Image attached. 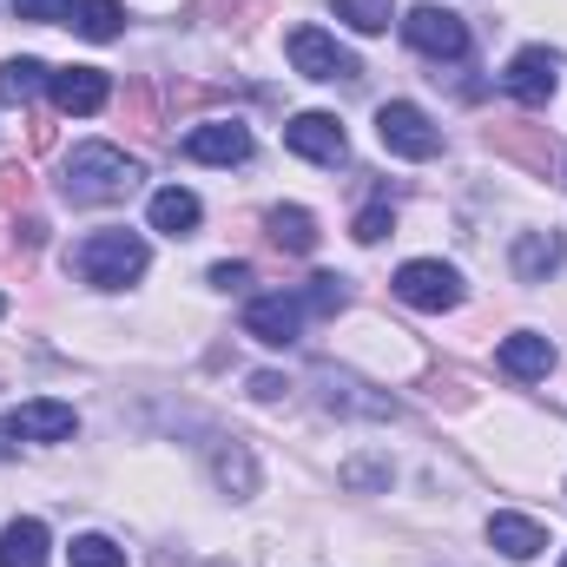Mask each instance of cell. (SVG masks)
I'll list each match as a JSON object with an SVG mask.
<instances>
[{
  "mask_svg": "<svg viewBox=\"0 0 567 567\" xmlns=\"http://www.w3.org/2000/svg\"><path fill=\"white\" fill-rule=\"evenodd\" d=\"M403 33H410V47L429 53V60H462V53H468V27H462V13H449V7H410Z\"/></svg>",
  "mask_w": 567,
  "mask_h": 567,
  "instance_id": "obj_6",
  "label": "cell"
},
{
  "mask_svg": "<svg viewBox=\"0 0 567 567\" xmlns=\"http://www.w3.org/2000/svg\"><path fill=\"white\" fill-rule=\"evenodd\" d=\"M396 297H403L410 310H455V303H462V278H455V265L416 258V265L396 271Z\"/></svg>",
  "mask_w": 567,
  "mask_h": 567,
  "instance_id": "obj_5",
  "label": "cell"
},
{
  "mask_svg": "<svg viewBox=\"0 0 567 567\" xmlns=\"http://www.w3.org/2000/svg\"><path fill=\"white\" fill-rule=\"evenodd\" d=\"M297 303H303V317H337L350 303V290H343V278H310L297 290Z\"/></svg>",
  "mask_w": 567,
  "mask_h": 567,
  "instance_id": "obj_24",
  "label": "cell"
},
{
  "mask_svg": "<svg viewBox=\"0 0 567 567\" xmlns=\"http://www.w3.org/2000/svg\"><path fill=\"white\" fill-rule=\"evenodd\" d=\"M145 178L140 158H126L120 145H73V158H66V172H60V192H66V205H120V198H133Z\"/></svg>",
  "mask_w": 567,
  "mask_h": 567,
  "instance_id": "obj_1",
  "label": "cell"
},
{
  "mask_svg": "<svg viewBox=\"0 0 567 567\" xmlns=\"http://www.w3.org/2000/svg\"><path fill=\"white\" fill-rule=\"evenodd\" d=\"M126 113H133V133H140V140H158V133H165L158 100H152V86H145V80H133V86H126Z\"/></svg>",
  "mask_w": 567,
  "mask_h": 567,
  "instance_id": "obj_26",
  "label": "cell"
},
{
  "mask_svg": "<svg viewBox=\"0 0 567 567\" xmlns=\"http://www.w3.org/2000/svg\"><path fill=\"white\" fill-rule=\"evenodd\" d=\"M330 7H337V20L357 27V33H383V27H390V0H330Z\"/></svg>",
  "mask_w": 567,
  "mask_h": 567,
  "instance_id": "obj_25",
  "label": "cell"
},
{
  "mask_svg": "<svg viewBox=\"0 0 567 567\" xmlns=\"http://www.w3.org/2000/svg\"><path fill=\"white\" fill-rule=\"evenodd\" d=\"M185 158H198V165H245L251 158V133L238 120H212V126L185 133Z\"/></svg>",
  "mask_w": 567,
  "mask_h": 567,
  "instance_id": "obj_11",
  "label": "cell"
},
{
  "mask_svg": "<svg viewBox=\"0 0 567 567\" xmlns=\"http://www.w3.org/2000/svg\"><path fill=\"white\" fill-rule=\"evenodd\" d=\"M47 93H53L60 113H100V106L113 100V80H106L100 66H60V73L47 80Z\"/></svg>",
  "mask_w": 567,
  "mask_h": 567,
  "instance_id": "obj_10",
  "label": "cell"
},
{
  "mask_svg": "<svg viewBox=\"0 0 567 567\" xmlns=\"http://www.w3.org/2000/svg\"><path fill=\"white\" fill-rule=\"evenodd\" d=\"M33 205V172L27 165H0V212H27Z\"/></svg>",
  "mask_w": 567,
  "mask_h": 567,
  "instance_id": "obj_28",
  "label": "cell"
},
{
  "mask_svg": "<svg viewBox=\"0 0 567 567\" xmlns=\"http://www.w3.org/2000/svg\"><path fill=\"white\" fill-rule=\"evenodd\" d=\"M0 567H47V522H7L0 528Z\"/></svg>",
  "mask_w": 567,
  "mask_h": 567,
  "instance_id": "obj_19",
  "label": "cell"
},
{
  "mask_svg": "<svg viewBox=\"0 0 567 567\" xmlns=\"http://www.w3.org/2000/svg\"><path fill=\"white\" fill-rule=\"evenodd\" d=\"M73 567H126V548L106 535H80L73 542Z\"/></svg>",
  "mask_w": 567,
  "mask_h": 567,
  "instance_id": "obj_27",
  "label": "cell"
},
{
  "mask_svg": "<svg viewBox=\"0 0 567 567\" xmlns=\"http://www.w3.org/2000/svg\"><path fill=\"white\" fill-rule=\"evenodd\" d=\"M561 567H567V561H561Z\"/></svg>",
  "mask_w": 567,
  "mask_h": 567,
  "instance_id": "obj_37",
  "label": "cell"
},
{
  "mask_svg": "<svg viewBox=\"0 0 567 567\" xmlns=\"http://www.w3.org/2000/svg\"><path fill=\"white\" fill-rule=\"evenodd\" d=\"M488 542H495L508 561H535V555L548 548L542 522H528V515H495V522H488Z\"/></svg>",
  "mask_w": 567,
  "mask_h": 567,
  "instance_id": "obj_17",
  "label": "cell"
},
{
  "mask_svg": "<svg viewBox=\"0 0 567 567\" xmlns=\"http://www.w3.org/2000/svg\"><path fill=\"white\" fill-rule=\"evenodd\" d=\"M561 265H567L561 231H522V238H515V278L522 284H542L548 271H561Z\"/></svg>",
  "mask_w": 567,
  "mask_h": 567,
  "instance_id": "obj_14",
  "label": "cell"
},
{
  "mask_svg": "<svg viewBox=\"0 0 567 567\" xmlns=\"http://www.w3.org/2000/svg\"><path fill=\"white\" fill-rule=\"evenodd\" d=\"M212 284L218 290H245L251 284V265H212Z\"/></svg>",
  "mask_w": 567,
  "mask_h": 567,
  "instance_id": "obj_31",
  "label": "cell"
},
{
  "mask_svg": "<svg viewBox=\"0 0 567 567\" xmlns=\"http://www.w3.org/2000/svg\"><path fill=\"white\" fill-rule=\"evenodd\" d=\"M152 231H165V238H192V231H198V198H192L185 185L152 192Z\"/></svg>",
  "mask_w": 567,
  "mask_h": 567,
  "instance_id": "obj_16",
  "label": "cell"
},
{
  "mask_svg": "<svg viewBox=\"0 0 567 567\" xmlns=\"http://www.w3.org/2000/svg\"><path fill=\"white\" fill-rule=\"evenodd\" d=\"M13 429L33 435V442H66V435L80 429V416H73L66 403H20V410H13Z\"/></svg>",
  "mask_w": 567,
  "mask_h": 567,
  "instance_id": "obj_20",
  "label": "cell"
},
{
  "mask_svg": "<svg viewBox=\"0 0 567 567\" xmlns=\"http://www.w3.org/2000/svg\"><path fill=\"white\" fill-rule=\"evenodd\" d=\"M502 370H508L515 383H535V377H548V370H555V343H548V337H535V330H522V337H508V343H502Z\"/></svg>",
  "mask_w": 567,
  "mask_h": 567,
  "instance_id": "obj_15",
  "label": "cell"
},
{
  "mask_svg": "<svg viewBox=\"0 0 567 567\" xmlns=\"http://www.w3.org/2000/svg\"><path fill=\"white\" fill-rule=\"evenodd\" d=\"M66 271L80 284H100V290H126L145 271V238L140 231H93L66 251Z\"/></svg>",
  "mask_w": 567,
  "mask_h": 567,
  "instance_id": "obj_2",
  "label": "cell"
},
{
  "mask_svg": "<svg viewBox=\"0 0 567 567\" xmlns=\"http://www.w3.org/2000/svg\"><path fill=\"white\" fill-rule=\"evenodd\" d=\"M284 145H290L297 158H310V165H343V152H350L343 126H337L330 113H297V120L284 126Z\"/></svg>",
  "mask_w": 567,
  "mask_h": 567,
  "instance_id": "obj_7",
  "label": "cell"
},
{
  "mask_svg": "<svg viewBox=\"0 0 567 567\" xmlns=\"http://www.w3.org/2000/svg\"><path fill=\"white\" fill-rule=\"evenodd\" d=\"M343 482H357V488H377V482H390L383 468H343Z\"/></svg>",
  "mask_w": 567,
  "mask_h": 567,
  "instance_id": "obj_34",
  "label": "cell"
},
{
  "mask_svg": "<svg viewBox=\"0 0 567 567\" xmlns=\"http://www.w3.org/2000/svg\"><path fill=\"white\" fill-rule=\"evenodd\" d=\"M390 225H396V212H390V205H370V212L357 218V238H363V245H383Z\"/></svg>",
  "mask_w": 567,
  "mask_h": 567,
  "instance_id": "obj_29",
  "label": "cell"
},
{
  "mask_svg": "<svg viewBox=\"0 0 567 567\" xmlns=\"http://www.w3.org/2000/svg\"><path fill=\"white\" fill-rule=\"evenodd\" d=\"M212 475H218V488H231V495H258V462H251L245 442H218V449H212Z\"/></svg>",
  "mask_w": 567,
  "mask_h": 567,
  "instance_id": "obj_21",
  "label": "cell"
},
{
  "mask_svg": "<svg viewBox=\"0 0 567 567\" xmlns=\"http://www.w3.org/2000/svg\"><path fill=\"white\" fill-rule=\"evenodd\" d=\"M47 80H53V73H47L40 60H27V53L0 60V106H20V100H33V93H40Z\"/></svg>",
  "mask_w": 567,
  "mask_h": 567,
  "instance_id": "obj_23",
  "label": "cell"
},
{
  "mask_svg": "<svg viewBox=\"0 0 567 567\" xmlns=\"http://www.w3.org/2000/svg\"><path fill=\"white\" fill-rule=\"evenodd\" d=\"M317 383H323V410H343V416H396V396H377V390H363L357 377H343V370H317Z\"/></svg>",
  "mask_w": 567,
  "mask_h": 567,
  "instance_id": "obj_13",
  "label": "cell"
},
{
  "mask_svg": "<svg viewBox=\"0 0 567 567\" xmlns=\"http://www.w3.org/2000/svg\"><path fill=\"white\" fill-rule=\"evenodd\" d=\"M0 317H7V297H0Z\"/></svg>",
  "mask_w": 567,
  "mask_h": 567,
  "instance_id": "obj_36",
  "label": "cell"
},
{
  "mask_svg": "<svg viewBox=\"0 0 567 567\" xmlns=\"http://www.w3.org/2000/svg\"><path fill=\"white\" fill-rule=\"evenodd\" d=\"M265 231H271V245L290 251V258H310V251H317V218H310L303 205H278V212L265 218Z\"/></svg>",
  "mask_w": 567,
  "mask_h": 567,
  "instance_id": "obj_18",
  "label": "cell"
},
{
  "mask_svg": "<svg viewBox=\"0 0 567 567\" xmlns=\"http://www.w3.org/2000/svg\"><path fill=\"white\" fill-rule=\"evenodd\" d=\"M13 435H20V429H13V423H0V462L13 455Z\"/></svg>",
  "mask_w": 567,
  "mask_h": 567,
  "instance_id": "obj_35",
  "label": "cell"
},
{
  "mask_svg": "<svg viewBox=\"0 0 567 567\" xmlns=\"http://www.w3.org/2000/svg\"><path fill=\"white\" fill-rule=\"evenodd\" d=\"M284 390H290V383H284V377H271V370H265V377H251V396H258V403H278Z\"/></svg>",
  "mask_w": 567,
  "mask_h": 567,
  "instance_id": "obj_33",
  "label": "cell"
},
{
  "mask_svg": "<svg viewBox=\"0 0 567 567\" xmlns=\"http://www.w3.org/2000/svg\"><path fill=\"white\" fill-rule=\"evenodd\" d=\"M488 145L508 152V158H522L528 172H548L555 165V133L548 126H528V120H495L488 126Z\"/></svg>",
  "mask_w": 567,
  "mask_h": 567,
  "instance_id": "obj_12",
  "label": "cell"
},
{
  "mask_svg": "<svg viewBox=\"0 0 567 567\" xmlns=\"http://www.w3.org/2000/svg\"><path fill=\"white\" fill-rule=\"evenodd\" d=\"M502 93L522 100V106H548V93H555V53H548V47L515 53L508 73H502Z\"/></svg>",
  "mask_w": 567,
  "mask_h": 567,
  "instance_id": "obj_9",
  "label": "cell"
},
{
  "mask_svg": "<svg viewBox=\"0 0 567 567\" xmlns=\"http://www.w3.org/2000/svg\"><path fill=\"white\" fill-rule=\"evenodd\" d=\"M27 145H33V152L53 145V120H47V113H27Z\"/></svg>",
  "mask_w": 567,
  "mask_h": 567,
  "instance_id": "obj_32",
  "label": "cell"
},
{
  "mask_svg": "<svg viewBox=\"0 0 567 567\" xmlns=\"http://www.w3.org/2000/svg\"><path fill=\"white\" fill-rule=\"evenodd\" d=\"M377 140H383V152H396V158H435L442 152L435 120H429L423 106H410V100H390L377 113Z\"/></svg>",
  "mask_w": 567,
  "mask_h": 567,
  "instance_id": "obj_3",
  "label": "cell"
},
{
  "mask_svg": "<svg viewBox=\"0 0 567 567\" xmlns=\"http://www.w3.org/2000/svg\"><path fill=\"white\" fill-rule=\"evenodd\" d=\"M290 66H297L303 80H363L357 53L337 47L323 27H297V33H290Z\"/></svg>",
  "mask_w": 567,
  "mask_h": 567,
  "instance_id": "obj_4",
  "label": "cell"
},
{
  "mask_svg": "<svg viewBox=\"0 0 567 567\" xmlns=\"http://www.w3.org/2000/svg\"><path fill=\"white\" fill-rule=\"evenodd\" d=\"M13 13H20V20H40V27H53V20H66V13H73V0H13Z\"/></svg>",
  "mask_w": 567,
  "mask_h": 567,
  "instance_id": "obj_30",
  "label": "cell"
},
{
  "mask_svg": "<svg viewBox=\"0 0 567 567\" xmlns=\"http://www.w3.org/2000/svg\"><path fill=\"white\" fill-rule=\"evenodd\" d=\"M66 27L86 33V40H120V33H126V7H120V0H73Z\"/></svg>",
  "mask_w": 567,
  "mask_h": 567,
  "instance_id": "obj_22",
  "label": "cell"
},
{
  "mask_svg": "<svg viewBox=\"0 0 567 567\" xmlns=\"http://www.w3.org/2000/svg\"><path fill=\"white\" fill-rule=\"evenodd\" d=\"M297 330H303V303H297V290H278V297H258L251 310H245V337H258V343H297Z\"/></svg>",
  "mask_w": 567,
  "mask_h": 567,
  "instance_id": "obj_8",
  "label": "cell"
}]
</instances>
